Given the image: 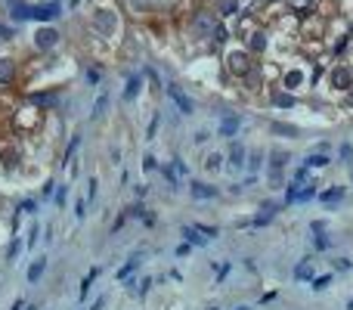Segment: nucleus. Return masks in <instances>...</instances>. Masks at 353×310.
Listing matches in <instances>:
<instances>
[{"instance_id":"obj_1","label":"nucleus","mask_w":353,"mask_h":310,"mask_svg":"<svg viewBox=\"0 0 353 310\" xmlns=\"http://www.w3.org/2000/svg\"><path fill=\"white\" fill-rule=\"evenodd\" d=\"M288 162H291V155H288V149H282V146H273L269 149V180H273V186H288L285 183V168H288Z\"/></svg>"},{"instance_id":"obj_2","label":"nucleus","mask_w":353,"mask_h":310,"mask_svg":"<svg viewBox=\"0 0 353 310\" xmlns=\"http://www.w3.org/2000/svg\"><path fill=\"white\" fill-rule=\"evenodd\" d=\"M90 28L99 37H115L118 34V13L115 10H96L93 19H90Z\"/></svg>"},{"instance_id":"obj_3","label":"nucleus","mask_w":353,"mask_h":310,"mask_svg":"<svg viewBox=\"0 0 353 310\" xmlns=\"http://www.w3.org/2000/svg\"><path fill=\"white\" fill-rule=\"evenodd\" d=\"M217 28H220V25H217V16L208 13V10H199V13L192 16V22H189V31H192L195 37H214Z\"/></svg>"},{"instance_id":"obj_4","label":"nucleus","mask_w":353,"mask_h":310,"mask_svg":"<svg viewBox=\"0 0 353 310\" xmlns=\"http://www.w3.org/2000/svg\"><path fill=\"white\" fill-rule=\"evenodd\" d=\"M226 65H229V71H232V74H239V77H248V74L254 71L251 56H248V53H239V50H232V53L226 56Z\"/></svg>"},{"instance_id":"obj_5","label":"nucleus","mask_w":353,"mask_h":310,"mask_svg":"<svg viewBox=\"0 0 353 310\" xmlns=\"http://www.w3.org/2000/svg\"><path fill=\"white\" fill-rule=\"evenodd\" d=\"M165 90H168V96H171V102L177 106V112H180V115H195V102H192V99L183 93V87H177V84H168Z\"/></svg>"},{"instance_id":"obj_6","label":"nucleus","mask_w":353,"mask_h":310,"mask_svg":"<svg viewBox=\"0 0 353 310\" xmlns=\"http://www.w3.org/2000/svg\"><path fill=\"white\" fill-rule=\"evenodd\" d=\"M189 196L192 199H199V202H208V199H217L220 196V189L208 180H189Z\"/></svg>"},{"instance_id":"obj_7","label":"nucleus","mask_w":353,"mask_h":310,"mask_svg":"<svg viewBox=\"0 0 353 310\" xmlns=\"http://www.w3.org/2000/svg\"><path fill=\"white\" fill-rule=\"evenodd\" d=\"M239 127H242V115H239V112H229V115H223L220 124H217V137L232 140L235 134H239Z\"/></svg>"},{"instance_id":"obj_8","label":"nucleus","mask_w":353,"mask_h":310,"mask_svg":"<svg viewBox=\"0 0 353 310\" xmlns=\"http://www.w3.org/2000/svg\"><path fill=\"white\" fill-rule=\"evenodd\" d=\"M245 165H248V149H245L242 143H232V146H229V162H226V168H229L232 174H239V171H245Z\"/></svg>"},{"instance_id":"obj_9","label":"nucleus","mask_w":353,"mask_h":310,"mask_svg":"<svg viewBox=\"0 0 353 310\" xmlns=\"http://www.w3.org/2000/svg\"><path fill=\"white\" fill-rule=\"evenodd\" d=\"M310 232H313V251H329L332 248V239L325 236V220H313Z\"/></svg>"},{"instance_id":"obj_10","label":"nucleus","mask_w":353,"mask_h":310,"mask_svg":"<svg viewBox=\"0 0 353 310\" xmlns=\"http://www.w3.org/2000/svg\"><path fill=\"white\" fill-rule=\"evenodd\" d=\"M329 81H332L335 90H350V87H353V71H350L347 65H338V68H332Z\"/></svg>"},{"instance_id":"obj_11","label":"nucleus","mask_w":353,"mask_h":310,"mask_svg":"<svg viewBox=\"0 0 353 310\" xmlns=\"http://www.w3.org/2000/svg\"><path fill=\"white\" fill-rule=\"evenodd\" d=\"M59 44V31L56 28H37V34H34V47L37 50H53Z\"/></svg>"},{"instance_id":"obj_12","label":"nucleus","mask_w":353,"mask_h":310,"mask_svg":"<svg viewBox=\"0 0 353 310\" xmlns=\"http://www.w3.org/2000/svg\"><path fill=\"white\" fill-rule=\"evenodd\" d=\"M294 279H297V282H313V279H316V261L304 257V261L294 267Z\"/></svg>"},{"instance_id":"obj_13","label":"nucleus","mask_w":353,"mask_h":310,"mask_svg":"<svg viewBox=\"0 0 353 310\" xmlns=\"http://www.w3.org/2000/svg\"><path fill=\"white\" fill-rule=\"evenodd\" d=\"M180 236H183L189 245H195V248H205V245H208V239L199 232V226H195V223H183V226H180Z\"/></svg>"},{"instance_id":"obj_14","label":"nucleus","mask_w":353,"mask_h":310,"mask_svg":"<svg viewBox=\"0 0 353 310\" xmlns=\"http://www.w3.org/2000/svg\"><path fill=\"white\" fill-rule=\"evenodd\" d=\"M143 257H146L143 251H137V254H130V257H127V264H124V267H121V270H118V273H115V279H118V282H124V279H130V276L137 273V267L143 264Z\"/></svg>"},{"instance_id":"obj_15","label":"nucleus","mask_w":353,"mask_h":310,"mask_svg":"<svg viewBox=\"0 0 353 310\" xmlns=\"http://www.w3.org/2000/svg\"><path fill=\"white\" fill-rule=\"evenodd\" d=\"M59 16V4H44V7H31V19L37 22H53Z\"/></svg>"},{"instance_id":"obj_16","label":"nucleus","mask_w":353,"mask_h":310,"mask_svg":"<svg viewBox=\"0 0 353 310\" xmlns=\"http://www.w3.org/2000/svg\"><path fill=\"white\" fill-rule=\"evenodd\" d=\"M44 273H47V257L41 254V257H34V261H31V267H28V282H31V286H37Z\"/></svg>"},{"instance_id":"obj_17","label":"nucleus","mask_w":353,"mask_h":310,"mask_svg":"<svg viewBox=\"0 0 353 310\" xmlns=\"http://www.w3.org/2000/svg\"><path fill=\"white\" fill-rule=\"evenodd\" d=\"M329 165H332V159H329L325 152H310L307 159H304V168H310V171H322Z\"/></svg>"},{"instance_id":"obj_18","label":"nucleus","mask_w":353,"mask_h":310,"mask_svg":"<svg viewBox=\"0 0 353 310\" xmlns=\"http://www.w3.org/2000/svg\"><path fill=\"white\" fill-rule=\"evenodd\" d=\"M344 196H347V186H332V189H325V192H319V196H316V199H319L322 205H335V202H341Z\"/></svg>"},{"instance_id":"obj_19","label":"nucleus","mask_w":353,"mask_h":310,"mask_svg":"<svg viewBox=\"0 0 353 310\" xmlns=\"http://www.w3.org/2000/svg\"><path fill=\"white\" fill-rule=\"evenodd\" d=\"M140 87H143V74H130L127 87H124V102H133L140 96Z\"/></svg>"},{"instance_id":"obj_20","label":"nucleus","mask_w":353,"mask_h":310,"mask_svg":"<svg viewBox=\"0 0 353 310\" xmlns=\"http://www.w3.org/2000/svg\"><path fill=\"white\" fill-rule=\"evenodd\" d=\"M316 196H319V183H316V180H313V183H304V186H301V192H297V202H294V205L313 202Z\"/></svg>"},{"instance_id":"obj_21","label":"nucleus","mask_w":353,"mask_h":310,"mask_svg":"<svg viewBox=\"0 0 353 310\" xmlns=\"http://www.w3.org/2000/svg\"><path fill=\"white\" fill-rule=\"evenodd\" d=\"M77 146H81V134H71V140H68V146H65V152H62V168H65V165H71Z\"/></svg>"},{"instance_id":"obj_22","label":"nucleus","mask_w":353,"mask_h":310,"mask_svg":"<svg viewBox=\"0 0 353 310\" xmlns=\"http://www.w3.org/2000/svg\"><path fill=\"white\" fill-rule=\"evenodd\" d=\"M16 77V62L13 59H0V84H10Z\"/></svg>"},{"instance_id":"obj_23","label":"nucleus","mask_w":353,"mask_h":310,"mask_svg":"<svg viewBox=\"0 0 353 310\" xmlns=\"http://www.w3.org/2000/svg\"><path fill=\"white\" fill-rule=\"evenodd\" d=\"M205 171H208V174L223 171V155H220V152H208V155H205Z\"/></svg>"},{"instance_id":"obj_24","label":"nucleus","mask_w":353,"mask_h":310,"mask_svg":"<svg viewBox=\"0 0 353 310\" xmlns=\"http://www.w3.org/2000/svg\"><path fill=\"white\" fill-rule=\"evenodd\" d=\"M158 171H161V177H165V180L171 183V192H177V189H180V174H177V171H174V168H171L168 162H165V165H161Z\"/></svg>"},{"instance_id":"obj_25","label":"nucleus","mask_w":353,"mask_h":310,"mask_svg":"<svg viewBox=\"0 0 353 310\" xmlns=\"http://www.w3.org/2000/svg\"><path fill=\"white\" fill-rule=\"evenodd\" d=\"M245 168H248V171H251V174L257 177V171L263 168V152H260V149H254V152H248V165H245Z\"/></svg>"},{"instance_id":"obj_26","label":"nucleus","mask_w":353,"mask_h":310,"mask_svg":"<svg viewBox=\"0 0 353 310\" xmlns=\"http://www.w3.org/2000/svg\"><path fill=\"white\" fill-rule=\"evenodd\" d=\"M105 109H108V93H99L96 102H93V109H90V118H102Z\"/></svg>"},{"instance_id":"obj_27","label":"nucleus","mask_w":353,"mask_h":310,"mask_svg":"<svg viewBox=\"0 0 353 310\" xmlns=\"http://www.w3.org/2000/svg\"><path fill=\"white\" fill-rule=\"evenodd\" d=\"M273 106L291 109V106H294V96H291V93H282V90H273Z\"/></svg>"},{"instance_id":"obj_28","label":"nucleus","mask_w":353,"mask_h":310,"mask_svg":"<svg viewBox=\"0 0 353 310\" xmlns=\"http://www.w3.org/2000/svg\"><path fill=\"white\" fill-rule=\"evenodd\" d=\"M96 276H99V267H93L90 273H87V276L81 279V301H87V292H90V286L96 282Z\"/></svg>"},{"instance_id":"obj_29","label":"nucleus","mask_w":353,"mask_h":310,"mask_svg":"<svg viewBox=\"0 0 353 310\" xmlns=\"http://www.w3.org/2000/svg\"><path fill=\"white\" fill-rule=\"evenodd\" d=\"M22 245H25V242L19 239V232H13V242L7 245V261H10V264H13L16 257H19V251H22Z\"/></svg>"},{"instance_id":"obj_30","label":"nucleus","mask_w":353,"mask_h":310,"mask_svg":"<svg viewBox=\"0 0 353 310\" xmlns=\"http://www.w3.org/2000/svg\"><path fill=\"white\" fill-rule=\"evenodd\" d=\"M269 131H273V134H285L288 140H294V137L301 134L297 127H291V124H279V121H273V124H269Z\"/></svg>"},{"instance_id":"obj_31","label":"nucleus","mask_w":353,"mask_h":310,"mask_svg":"<svg viewBox=\"0 0 353 310\" xmlns=\"http://www.w3.org/2000/svg\"><path fill=\"white\" fill-rule=\"evenodd\" d=\"M338 155H341V162H344V165H350V168H353V146H350V140H341Z\"/></svg>"},{"instance_id":"obj_32","label":"nucleus","mask_w":353,"mask_h":310,"mask_svg":"<svg viewBox=\"0 0 353 310\" xmlns=\"http://www.w3.org/2000/svg\"><path fill=\"white\" fill-rule=\"evenodd\" d=\"M37 236H41V223L31 220V226H28V239H25V248H28V251L37 245Z\"/></svg>"},{"instance_id":"obj_33","label":"nucleus","mask_w":353,"mask_h":310,"mask_svg":"<svg viewBox=\"0 0 353 310\" xmlns=\"http://www.w3.org/2000/svg\"><path fill=\"white\" fill-rule=\"evenodd\" d=\"M31 102H37V106H56V102H59V96H56V93H34V96H31Z\"/></svg>"},{"instance_id":"obj_34","label":"nucleus","mask_w":353,"mask_h":310,"mask_svg":"<svg viewBox=\"0 0 353 310\" xmlns=\"http://www.w3.org/2000/svg\"><path fill=\"white\" fill-rule=\"evenodd\" d=\"M332 279H335L332 273H325V276H316V279L310 282V289H313V292H325V289L332 286Z\"/></svg>"},{"instance_id":"obj_35","label":"nucleus","mask_w":353,"mask_h":310,"mask_svg":"<svg viewBox=\"0 0 353 310\" xmlns=\"http://www.w3.org/2000/svg\"><path fill=\"white\" fill-rule=\"evenodd\" d=\"M195 226H199V232H202V236H205L208 242L220 236V229H217V226H211V223H195Z\"/></svg>"},{"instance_id":"obj_36","label":"nucleus","mask_w":353,"mask_h":310,"mask_svg":"<svg viewBox=\"0 0 353 310\" xmlns=\"http://www.w3.org/2000/svg\"><path fill=\"white\" fill-rule=\"evenodd\" d=\"M158 124H161V112H155L152 121H149V131H146V140H155V134H158Z\"/></svg>"},{"instance_id":"obj_37","label":"nucleus","mask_w":353,"mask_h":310,"mask_svg":"<svg viewBox=\"0 0 353 310\" xmlns=\"http://www.w3.org/2000/svg\"><path fill=\"white\" fill-rule=\"evenodd\" d=\"M130 4H133V10H140V13H146V10H155V7H158V4H161V0H130Z\"/></svg>"},{"instance_id":"obj_38","label":"nucleus","mask_w":353,"mask_h":310,"mask_svg":"<svg viewBox=\"0 0 353 310\" xmlns=\"http://www.w3.org/2000/svg\"><path fill=\"white\" fill-rule=\"evenodd\" d=\"M291 183H301V186H304V183H313V180H310V168H304V165H301V168L294 171V177H291Z\"/></svg>"},{"instance_id":"obj_39","label":"nucleus","mask_w":353,"mask_h":310,"mask_svg":"<svg viewBox=\"0 0 353 310\" xmlns=\"http://www.w3.org/2000/svg\"><path fill=\"white\" fill-rule=\"evenodd\" d=\"M248 47H251V50H263V47H266V34L254 31V34H251V41H248Z\"/></svg>"},{"instance_id":"obj_40","label":"nucleus","mask_w":353,"mask_h":310,"mask_svg":"<svg viewBox=\"0 0 353 310\" xmlns=\"http://www.w3.org/2000/svg\"><path fill=\"white\" fill-rule=\"evenodd\" d=\"M68 192H71V189H68V183H65V186H56V196H53V199H56V205H59V208H65Z\"/></svg>"},{"instance_id":"obj_41","label":"nucleus","mask_w":353,"mask_h":310,"mask_svg":"<svg viewBox=\"0 0 353 310\" xmlns=\"http://www.w3.org/2000/svg\"><path fill=\"white\" fill-rule=\"evenodd\" d=\"M53 196H56V183H53V180H47V183L41 186V199H44V202H50Z\"/></svg>"},{"instance_id":"obj_42","label":"nucleus","mask_w":353,"mask_h":310,"mask_svg":"<svg viewBox=\"0 0 353 310\" xmlns=\"http://www.w3.org/2000/svg\"><path fill=\"white\" fill-rule=\"evenodd\" d=\"M74 217H77V220H84V217H87V199H84V196L74 202Z\"/></svg>"},{"instance_id":"obj_43","label":"nucleus","mask_w":353,"mask_h":310,"mask_svg":"<svg viewBox=\"0 0 353 310\" xmlns=\"http://www.w3.org/2000/svg\"><path fill=\"white\" fill-rule=\"evenodd\" d=\"M301 81H304V74H301V71H288V74H285V87H288V90L297 87Z\"/></svg>"},{"instance_id":"obj_44","label":"nucleus","mask_w":353,"mask_h":310,"mask_svg":"<svg viewBox=\"0 0 353 310\" xmlns=\"http://www.w3.org/2000/svg\"><path fill=\"white\" fill-rule=\"evenodd\" d=\"M96 186H99V180H96V177H90V180H87V192H84V199H87V202H93V199H96Z\"/></svg>"},{"instance_id":"obj_45","label":"nucleus","mask_w":353,"mask_h":310,"mask_svg":"<svg viewBox=\"0 0 353 310\" xmlns=\"http://www.w3.org/2000/svg\"><path fill=\"white\" fill-rule=\"evenodd\" d=\"M288 4H291L297 13H310V10H313V0H288Z\"/></svg>"},{"instance_id":"obj_46","label":"nucleus","mask_w":353,"mask_h":310,"mask_svg":"<svg viewBox=\"0 0 353 310\" xmlns=\"http://www.w3.org/2000/svg\"><path fill=\"white\" fill-rule=\"evenodd\" d=\"M16 208H19L22 214H37V202H34V199H25V202H22V205H16Z\"/></svg>"},{"instance_id":"obj_47","label":"nucleus","mask_w":353,"mask_h":310,"mask_svg":"<svg viewBox=\"0 0 353 310\" xmlns=\"http://www.w3.org/2000/svg\"><path fill=\"white\" fill-rule=\"evenodd\" d=\"M350 267H353V261H350V257H338V261H335V273H347Z\"/></svg>"},{"instance_id":"obj_48","label":"nucleus","mask_w":353,"mask_h":310,"mask_svg":"<svg viewBox=\"0 0 353 310\" xmlns=\"http://www.w3.org/2000/svg\"><path fill=\"white\" fill-rule=\"evenodd\" d=\"M127 220H130V217H127V211H121V214H118V220L112 223V236H115V232H118V229H121V226H124Z\"/></svg>"},{"instance_id":"obj_49","label":"nucleus","mask_w":353,"mask_h":310,"mask_svg":"<svg viewBox=\"0 0 353 310\" xmlns=\"http://www.w3.org/2000/svg\"><path fill=\"white\" fill-rule=\"evenodd\" d=\"M171 168H174V171H177V174H180V180H183V177H186V171H189V168H186V162H183V159H174V162H171Z\"/></svg>"},{"instance_id":"obj_50","label":"nucleus","mask_w":353,"mask_h":310,"mask_svg":"<svg viewBox=\"0 0 353 310\" xmlns=\"http://www.w3.org/2000/svg\"><path fill=\"white\" fill-rule=\"evenodd\" d=\"M143 168H146V171H158L161 165H158V162H155V159H152V155H146V159H143Z\"/></svg>"},{"instance_id":"obj_51","label":"nucleus","mask_w":353,"mask_h":310,"mask_svg":"<svg viewBox=\"0 0 353 310\" xmlns=\"http://www.w3.org/2000/svg\"><path fill=\"white\" fill-rule=\"evenodd\" d=\"M192 140H195V143H199V146H202V143H208V140H211V131H199V134H195Z\"/></svg>"},{"instance_id":"obj_52","label":"nucleus","mask_w":353,"mask_h":310,"mask_svg":"<svg viewBox=\"0 0 353 310\" xmlns=\"http://www.w3.org/2000/svg\"><path fill=\"white\" fill-rule=\"evenodd\" d=\"M133 192H137V199L143 202V199H146V192H149V186H146V183H137V186H133Z\"/></svg>"},{"instance_id":"obj_53","label":"nucleus","mask_w":353,"mask_h":310,"mask_svg":"<svg viewBox=\"0 0 353 310\" xmlns=\"http://www.w3.org/2000/svg\"><path fill=\"white\" fill-rule=\"evenodd\" d=\"M105 301H108V298H105V295H99V298L90 304V310H102V307H105Z\"/></svg>"},{"instance_id":"obj_54","label":"nucleus","mask_w":353,"mask_h":310,"mask_svg":"<svg viewBox=\"0 0 353 310\" xmlns=\"http://www.w3.org/2000/svg\"><path fill=\"white\" fill-rule=\"evenodd\" d=\"M226 276H229V264H223V267H220V273H217V286H220Z\"/></svg>"},{"instance_id":"obj_55","label":"nucleus","mask_w":353,"mask_h":310,"mask_svg":"<svg viewBox=\"0 0 353 310\" xmlns=\"http://www.w3.org/2000/svg\"><path fill=\"white\" fill-rule=\"evenodd\" d=\"M189 251H192V245H189V242H183V245H180V248H177V257H186V254H189Z\"/></svg>"},{"instance_id":"obj_56","label":"nucleus","mask_w":353,"mask_h":310,"mask_svg":"<svg viewBox=\"0 0 353 310\" xmlns=\"http://www.w3.org/2000/svg\"><path fill=\"white\" fill-rule=\"evenodd\" d=\"M87 81H90V84H99V71H96V68L87 71Z\"/></svg>"},{"instance_id":"obj_57","label":"nucleus","mask_w":353,"mask_h":310,"mask_svg":"<svg viewBox=\"0 0 353 310\" xmlns=\"http://www.w3.org/2000/svg\"><path fill=\"white\" fill-rule=\"evenodd\" d=\"M10 310H25V301H22V298H16V304H13Z\"/></svg>"},{"instance_id":"obj_58","label":"nucleus","mask_w":353,"mask_h":310,"mask_svg":"<svg viewBox=\"0 0 353 310\" xmlns=\"http://www.w3.org/2000/svg\"><path fill=\"white\" fill-rule=\"evenodd\" d=\"M25 310H41V307H37V304H25Z\"/></svg>"},{"instance_id":"obj_59","label":"nucleus","mask_w":353,"mask_h":310,"mask_svg":"<svg viewBox=\"0 0 353 310\" xmlns=\"http://www.w3.org/2000/svg\"><path fill=\"white\" fill-rule=\"evenodd\" d=\"M235 310H251V307H235Z\"/></svg>"},{"instance_id":"obj_60","label":"nucleus","mask_w":353,"mask_h":310,"mask_svg":"<svg viewBox=\"0 0 353 310\" xmlns=\"http://www.w3.org/2000/svg\"><path fill=\"white\" fill-rule=\"evenodd\" d=\"M350 180H353V168H350Z\"/></svg>"},{"instance_id":"obj_61","label":"nucleus","mask_w":353,"mask_h":310,"mask_svg":"<svg viewBox=\"0 0 353 310\" xmlns=\"http://www.w3.org/2000/svg\"><path fill=\"white\" fill-rule=\"evenodd\" d=\"M208 310H217V307H208Z\"/></svg>"}]
</instances>
